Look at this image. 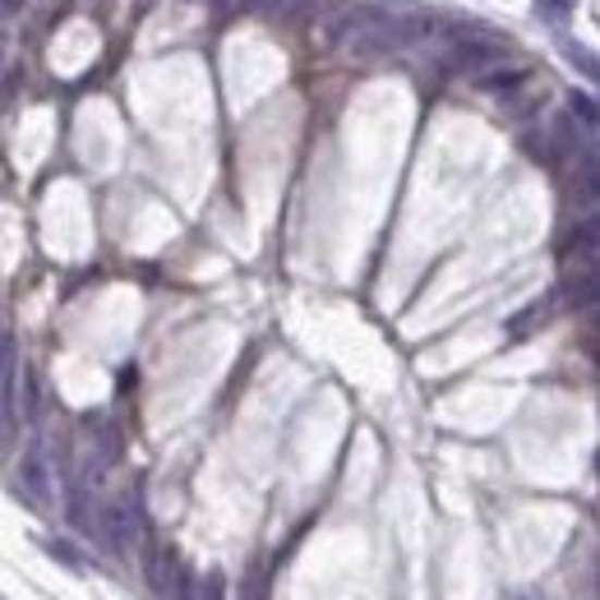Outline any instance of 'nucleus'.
<instances>
[{"label": "nucleus", "instance_id": "4", "mask_svg": "<svg viewBox=\"0 0 600 600\" xmlns=\"http://www.w3.org/2000/svg\"><path fill=\"white\" fill-rule=\"evenodd\" d=\"M152 587H158L162 596L189 600V596H185V587H181V559L171 554V550H162V554H158V564H152Z\"/></svg>", "mask_w": 600, "mask_h": 600}, {"label": "nucleus", "instance_id": "8", "mask_svg": "<svg viewBox=\"0 0 600 600\" xmlns=\"http://www.w3.org/2000/svg\"><path fill=\"white\" fill-rule=\"evenodd\" d=\"M573 0H540V19H550V24H559V19L568 14Z\"/></svg>", "mask_w": 600, "mask_h": 600}, {"label": "nucleus", "instance_id": "1", "mask_svg": "<svg viewBox=\"0 0 600 600\" xmlns=\"http://www.w3.org/2000/svg\"><path fill=\"white\" fill-rule=\"evenodd\" d=\"M420 37L416 24L406 19H379V14H360V24L342 33V47L352 56H397Z\"/></svg>", "mask_w": 600, "mask_h": 600}, {"label": "nucleus", "instance_id": "9", "mask_svg": "<svg viewBox=\"0 0 600 600\" xmlns=\"http://www.w3.org/2000/svg\"><path fill=\"white\" fill-rule=\"evenodd\" d=\"M503 600H546V596H540L536 587H509V591H503Z\"/></svg>", "mask_w": 600, "mask_h": 600}, {"label": "nucleus", "instance_id": "11", "mask_svg": "<svg viewBox=\"0 0 600 600\" xmlns=\"http://www.w3.org/2000/svg\"><path fill=\"white\" fill-rule=\"evenodd\" d=\"M14 10H24V0H0V19H10Z\"/></svg>", "mask_w": 600, "mask_h": 600}, {"label": "nucleus", "instance_id": "7", "mask_svg": "<svg viewBox=\"0 0 600 600\" xmlns=\"http://www.w3.org/2000/svg\"><path fill=\"white\" fill-rule=\"evenodd\" d=\"M564 51H568V61H573V65H583V74H587V79H596V61H591V51H587V47L564 42Z\"/></svg>", "mask_w": 600, "mask_h": 600}, {"label": "nucleus", "instance_id": "10", "mask_svg": "<svg viewBox=\"0 0 600 600\" xmlns=\"http://www.w3.org/2000/svg\"><path fill=\"white\" fill-rule=\"evenodd\" d=\"M241 600H268V596H264V577H249L245 591H241Z\"/></svg>", "mask_w": 600, "mask_h": 600}, {"label": "nucleus", "instance_id": "5", "mask_svg": "<svg viewBox=\"0 0 600 600\" xmlns=\"http://www.w3.org/2000/svg\"><path fill=\"white\" fill-rule=\"evenodd\" d=\"M199 600H222V568H208L199 577Z\"/></svg>", "mask_w": 600, "mask_h": 600}, {"label": "nucleus", "instance_id": "6", "mask_svg": "<svg viewBox=\"0 0 600 600\" xmlns=\"http://www.w3.org/2000/svg\"><path fill=\"white\" fill-rule=\"evenodd\" d=\"M568 107H573V115H583V125H587V130H596V102L587 98V93H573Z\"/></svg>", "mask_w": 600, "mask_h": 600}, {"label": "nucleus", "instance_id": "2", "mask_svg": "<svg viewBox=\"0 0 600 600\" xmlns=\"http://www.w3.org/2000/svg\"><path fill=\"white\" fill-rule=\"evenodd\" d=\"M102 536L115 554H134V546L144 540V517H139V503L134 499H115L111 509L102 513Z\"/></svg>", "mask_w": 600, "mask_h": 600}, {"label": "nucleus", "instance_id": "3", "mask_svg": "<svg viewBox=\"0 0 600 600\" xmlns=\"http://www.w3.org/2000/svg\"><path fill=\"white\" fill-rule=\"evenodd\" d=\"M19 486H24V494L37 503V509H51L56 499V476H51V462H47V449L42 443H33L24 467H19Z\"/></svg>", "mask_w": 600, "mask_h": 600}]
</instances>
